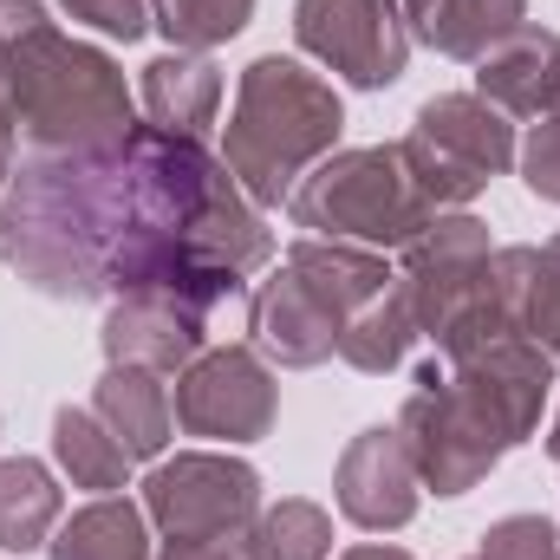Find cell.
Returning a JSON list of instances; mask_svg holds the SVG:
<instances>
[{"mask_svg":"<svg viewBox=\"0 0 560 560\" xmlns=\"http://www.w3.org/2000/svg\"><path fill=\"white\" fill-rule=\"evenodd\" d=\"M332 502H339V515L359 535H398V528L418 522L423 482H418V463H411L405 436H398V423H372V430H359L339 450Z\"/></svg>","mask_w":560,"mask_h":560,"instance_id":"cell-13","label":"cell"},{"mask_svg":"<svg viewBox=\"0 0 560 560\" xmlns=\"http://www.w3.org/2000/svg\"><path fill=\"white\" fill-rule=\"evenodd\" d=\"M268 261L275 229L229 163L156 125L105 150H26L0 196V268L46 300L183 293L222 313Z\"/></svg>","mask_w":560,"mask_h":560,"instance_id":"cell-1","label":"cell"},{"mask_svg":"<svg viewBox=\"0 0 560 560\" xmlns=\"http://www.w3.org/2000/svg\"><path fill=\"white\" fill-rule=\"evenodd\" d=\"M209 306L183 293H118L105 306L98 346L112 365H143V372H183L196 352H209Z\"/></svg>","mask_w":560,"mask_h":560,"instance_id":"cell-14","label":"cell"},{"mask_svg":"<svg viewBox=\"0 0 560 560\" xmlns=\"http://www.w3.org/2000/svg\"><path fill=\"white\" fill-rule=\"evenodd\" d=\"M156 560H255V548H248V528H242V535H215V541H163Z\"/></svg>","mask_w":560,"mask_h":560,"instance_id":"cell-29","label":"cell"},{"mask_svg":"<svg viewBox=\"0 0 560 560\" xmlns=\"http://www.w3.org/2000/svg\"><path fill=\"white\" fill-rule=\"evenodd\" d=\"M443 378L476 418L489 423V436L502 450L528 443L541 430V405L555 398V359L535 339H522V332L495 339V346H482L469 359H443Z\"/></svg>","mask_w":560,"mask_h":560,"instance_id":"cell-12","label":"cell"},{"mask_svg":"<svg viewBox=\"0 0 560 560\" xmlns=\"http://www.w3.org/2000/svg\"><path fill=\"white\" fill-rule=\"evenodd\" d=\"M59 476L39 456H0V555H33L59 528Z\"/></svg>","mask_w":560,"mask_h":560,"instance_id":"cell-19","label":"cell"},{"mask_svg":"<svg viewBox=\"0 0 560 560\" xmlns=\"http://www.w3.org/2000/svg\"><path fill=\"white\" fill-rule=\"evenodd\" d=\"M548 456L560 463V405H555V423H548Z\"/></svg>","mask_w":560,"mask_h":560,"instance_id":"cell-31","label":"cell"},{"mask_svg":"<svg viewBox=\"0 0 560 560\" xmlns=\"http://www.w3.org/2000/svg\"><path fill=\"white\" fill-rule=\"evenodd\" d=\"M339 560H418V555H405L392 541H365V548H352V555H339Z\"/></svg>","mask_w":560,"mask_h":560,"instance_id":"cell-30","label":"cell"},{"mask_svg":"<svg viewBox=\"0 0 560 560\" xmlns=\"http://www.w3.org/2000/svg\"><path fill=\"white\" fill-rule=\"evenodd\" d=\"M255 20V0H150V26L176 52H215Z\"/></svg>","mask_w":560,"mask_h":560,"instance_id":"cell-24","label":"cell"},{"mask_svg":"<svg viewBox=\"0 0 560 560\" xmlns=\"http://www.w3.org/2000/svg\"><path fill=\"white\" fill-rule=\"evenodd\" d=\"M92 411H98V423L131 450V463H156V456L170 450L176 411H170L163 372H143V365H105V378H98V392H92Z\"/></svg>","mask_w":560,"mask_h":560,"instance_id":"cell-17","label":"cell"},{"mask_svg":"<svg viewBox=\"0 0 560 560\" xmlns=\"http://www.w3.org/2000/svg\"><path fill=\"white\" fill-rule=\"evenodd\" d=\"M392 268L378 248L300 235L275 275L248 293V346L280 372H313L339 352L346 319L392 287Z\"/></svg>","mask_w":560,"mask_h":560,"instance_id":"cell-5","label":"cell"},{"mask_svg":"<svg viewBox=\"0 0 560 560\" xmlns=\"http://www.w3.org/2000/svg\"><path fill=\"white\" fill-rule=\"evenodd\" d=\"M398 156L418 176L436 215L469 209L515 163V125L476 92H436V98H423L411 131L398 138Z\"/></svg>","mask_w":560,"mask_h":560,"instance_id":"cell-7","label":"cell"},{"mask_svg":"<svg viewBox=\"0 0 560 560\" xmlns=\"http://www.w3.org/2000/svg\"><path fill=\"white\" fill-rule=\"evenodd\" d=\"M405 26L443 59H482L528 26V0H405Z\"/></svg>","mask_w":560,"mask_h":560,"instance_id":"cell-18","label":"cell"},{"mask_svg":"<svg viewBox=\"0 0 560 560\" xmlns=\"http://www.w3.org/2000/svg\"><path fill=\"white\" fill-rule=\"evenodd\" d=\"M482 560H560V528L548 515H502L482 535Z\"/></svg>","mask_w":560,"mask_h":560,"instance_id":"cell-26","label":"cell"},{"mask_svg":"<svg viewBox=\"0 0 560 560\" xmlns=\"http://www.w3.org/2000/svg\"><path fill=\"white\" fill-rule=\"evenodd\" d=\"M469 560H482V555H469Z\"/></svg>","mask_w":560,"mask_h":560,"instance_id":"cell-32","label":"cell"},{"mask_svg":"<svg viewBox=\"0 0 560 560\" xmlns=\"http://www.w3.org/2000/svg\"><path fill=\"white\" fill-rule=\"evenodd\" d=\"M522 332L560 359V235L548 248H535V280H528V313H522Z\"/></svg>","mask_w":560,"mask_h":560,"instance_id":"cell-25","label":"cell"},{"mask_svg":"<svg viewBox=\"0 0 560 560\" xmlns=\"http://www.w3.org/2000/svg\"><path fill=\"white\" fill-rule=\"evenodd\" d=\"M476 98H489L502 118H548L560 112V33L515 26L502 46L476 59Z\"/></svg>","mask_w":560,"mask_h":560,"instance_id":"cell-15","label":"cell"},{"mask_svg":"<svg viewBox=\"0 0 560 560\" xmlns=\"http://www.w3.org/2000/svg\"><path fill=\"white\" fill-rule=\"evenodd\" d=\"M346 131V105L339 92L306 72L300 59H280L261 52L242 85H235V112H229V131H222V163L229 176L242 183V196L255 209H280L300 176L339 150Z\"/></svg>","mask_w":560,"mask_h":560,"instance_id":"cell-4","label":"cell"},{"mask_svg":"<svg viewBox=\"0 0 560 560\" xmlns=\"http://www.w3.org/2000/svg\"><path fill=\"white\" fill-rule=\"evenodd\" d=\"M293 39L306 59L359 92L398 85L411 59V26L398 0H293Z\"/></svg>","mask_w":560,"mask_h":560,"instance_id":"cell-10","label":"cell"},{"mask_svg":"<svg viewBox=\"0 0 560 560\" xmlns=\"http://www.w3.org/2000/svg\"><path fill=\"white\" fill-rule=\"evenodd\" d=\"M138 105L156 131H176V138H202L215 125V105H222V66L209 52H156L138 79Z\"/></svg>","mask_w":560,"mask_h":560,"instance_id":"cell-16","label":"cell"},{"mask_svg":"<svg viewBox=\"0 0 560 560\" xmlns=\"http://www.w3.org/2000/svg\"><path fill=\"white\" fill-rule=\"evenodd\" d=\"M398 255H405L398 287L418 313V339L436 346V359H469L522 332L535 248H495L489 222H476L469 209H443Z\"/></svg>","mask_w":560,"mask_h":560,"instance_id":"cell-3","label":"cell"},{"mask_svg":"<svg viewBox=\"0 0 560 560\" xmlns=\"http://www.w3.org/2000/svg\"><path fill=\"white\" fill-rule=\"evenodd\" d=\"M293 229L326 235V242H359V248H405L430 229V196L405 170L398 143H365V150H332L319 156L300 189L287 196Z\"/></svg>","mask_w":560,"mask_h":560,"instance_id":"cell-6","label":"cell"},{"mask_svg":"<svg viewBox=\"0 0 560 560\" xmlns=\"http://www.w3.org/2000/svg\"><path fill=\"white\" fill-rule=\"evenodd\" d=\"M52 456L59 469L72 476V489H98V495H118L131 482V450L98 423L92 405H66L52 418Z\"/></svg>","mask_w":560,"mask_h":560,"instance_id":"cell-22","label":"cell"},{"mask_svg":"<svg viewBox=\"0 0 560 560\" xmlns=\"http://www.w3.org/2000/svg\"><path fill=\"white\" fill-rule=\"evenodd\" d=\"M176 430L183 436H215V443H261L280 418L275 365L255 346H215L196 352L176 372Z\"/></svg>","mask_w":560,"mask_h":560,"instance_id":"cell-9","label":"cell"},{"mask_svg":"<svg viewBox=\"0 0 560 560\" xmlns=\"http://www.w3.org/2000/svg\"><path fill=\"white\" fill-rule=\"evenodd\" d=\"M248 548H255V560H326L332 555V515L306 495L268 502L248 522Z\"/></svg>","mask_w":560,"mask_h":560,"instance_id":"cell-23","label":"cell"},{"mask_svg":"<svg viewBox=\"0 0 560 560\" xmlns=\"http://www.w3.org/2000/svg\"><path fill=\"white\" fill-rule=\"evenodd\" d=\"M411 346H418V313H411V300H405L398 280H392L378 300H365V306L346 319V332H339V359H346L352 372H365V378L398 372V365L411 359Z\"/></svg>","mask_w":560,"mask_h":560,"instance_id":"cell-21","label":"cell"},{"mask_svg":"<svg viewBox=\"0 0 560 560\" xmlns=\"http://www.w3.org/2000/svg\"><path fill=\"white\" fill-rule=\"evenodd\" d=\"M0 92L26 150H105L138 131L118 59L59 33L46 0H0Z\"/></svg>","mask_w":560,"mask_h":560,"instance_id":"cell-2","label":"cell"},{"mask_svg":"<svg viewBox=\"0 0 560 560\" xmlns=\"http://www.w3.org/2000/svg\"><path fill=\"white\" fill-rule=\"evenodd\" d=\"M398 436H405V450H411V463H418V482L430 495H469V489L489 482V469L509 456V450L489 436V423L450 392V378H443L436 359L418 365V392H411L405 411H398Z\"/></svg>","mask_w":560,"mask_h":560,"instance_id":"cell-11","label":"cell"},{"mask_svg":"<svg viewBox=\"0 0 560 560\" xmlns=\"http://www.w3.org/2000/svg\"><path fill=\"white\" fill-rule=\"evenodd\" d=\"M515 163H522V183L541 202H560V112L528 125V138L515 143Z\"/></svg>","mask_w":560,"mask_h":560,"instance_id":"cell-27","label":"cell"},{"mask_svg":"<svg viewBox=\"0 0 560 560\" xmlns=\"http://www.w3.org/2000/svg\"><path fill=\"white\" fill-rule=\"evenodd\" d=\"M261 469L242 456H215V450H183L163 456L143 476V515L163 541H215V535H242L261 515Z\"/></svg>","mask_w":560,"mask_h":560,"instance_id":"cell-8","label":"cell"},{"mask_svg":"<svg viewBox=\"0 0 560 560\" xmlns=\"http://www.w3.org/2000/svg\"><path fill=\"white\" fill-rule=\"evenodd\" d=\"M52 560H150V515L131 495H98L52 528Z\"/></svg>","mask_w":560,"mask_h":560,"instance_id":"cell-20","label":"cell"},{"mask_svg":"<svg viewBox=\"0 0 560 560\" xmlns=\"http://www.w3.org/2000/svg\"><path fill=\"white\" fill-rule=\"evenodd\" d=\"M79 26H92V33H105V39H143L150 33V0H59Z\"/></svg>","mask_w":560,"mask_h":560,"instance_id":"cell-28","label":"cell"}]
</instances>
